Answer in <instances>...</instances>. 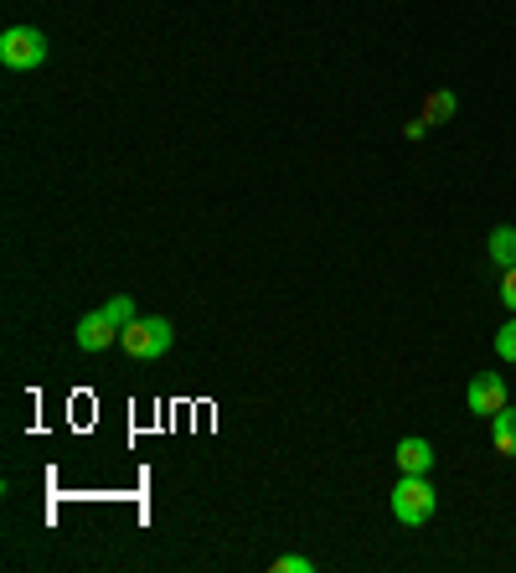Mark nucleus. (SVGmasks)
Here are the masks:
<instances>
[{
	"label": "nucleus",
	"instance_id": "f03ea898",
	"mask_svg": "<svg viewBox=\"0 0 516 573\" xmlns=\"http://www.w3.org/2000/svg\"><path fill=\"white\" fill-rule=\"evenodd\" d=\"M439 507V491L429 486V475H398V486H392V517L403 522V527H424Z\"/></svg>",
	"mask_w": 516,
	"mask_h": 573
},
{
	"label": "nucleus",
	"instance_id": "f8f14e48",
	"mask_svg": "<svg viewBox=\"0 0 516 573\" xmlns=\"http://www.w3.org/2000/svg\"><path fill=\"white\" fill-rule=\"evenodd\" d=\"M274 573H315V563L300 558V552H280V558H274Z\"/></svg>",
	"mask_w": 516,
	"mask_h": 573
},
{
	"label": "nucleus",
	"instance_id": "1a4fd4ad",
	"mask_svg": "<svg viewBox=\"0 0 516 573\" xmlns=\"http://www.w3.org/2000/svg\"><path fill=\"white\" fill-rule=\"evenodd\" d=\"M454 109H460V99H454L450 88H434L429 99H424V119H429V125H450Z\"/></svg>",
	"mask_w": 516,
	"mask_h": 573
},
{
	"label": "nucleus",
	"instance_id": "9b49d317",
	"mask_svg": "<svg viewBox=\"0 0 516 573\" xmlns=\"http://www.w3.org/2000/svg\"><path fill=\"white\" fill-rule=\"evenodd\" d=\"M495 357H501V361H516V320H506V326L495 331Z\"/></svg>",
	"mask_w": 516,
	"mask_h": 573
},
{
	"label": "nucleus",
	"instance_id": "423d86ee",
	"mask_svg": "<svg viewBox=\"0 0 516 573\" xmlns=\"http://www.w3.org/2000/svg\"><path fill=\"white\" fill-rule=\"evenodd\" d=\"M392 460H398V475H429L434 470V445L429 440H398V449H392Z\"/></svg>",
	"mask_w": 516,
	"mask_h": 573
},
{
	"label": "nucleus",
	"instance_id": "0eeeda50",
	"mask_svg": "<svg viewBox=\"0 0 516 573\" xmlns=\"http://www.w3.org/2000/svg\"><path fill=\"white\" fill-rule=\"evenodd\" d=\"M491 445L495 455H506V460H516V408L506 404L501 413L491 419Z\"/></svg>",
	"mask_w": 516,
	"mask_h": 573
},
{
	"label": "nucleus",
	"instance_id": "20e7f679",
	"mask_svg": "<svg viewBox=\"0 0 516 573\" xmlns=\"http://www.w3.org/2000/svg\"><path fill=\"white\" fill-rule=\"evenodd\" d=\"M506 378L501 372H480V378H470V387H465V408L470 413H480V419H495L501 408H506Z\"/></svg>",
	"mask_w": 516,
	"mask_h": 573
},
{
	"label": "nucleus",
	"instance_id": "4468645a",
	"mask_svg": "<svg viewBox=\"0 0 516 573\" xmlns=\"http://www.w3.org/2000/svg\"><path fill=\"white\" fill-rule=\"evenodd\" d=\"M403 135H409V140H424V135H429V119H424V114H418V119H409V125H403Z\"/></svg>",
	"mask_w": 516,
	"mask_h": 573
},
{
	"label": "nucleus",
	"instance_id": "6e6552de",
	"mask_svg": "<svg viewBox=\"0 0 516 573\" xmlns=\"http://www.w3.org/2000/svg\"><path fill=\"white\" fill-rule=\"evenodd\" d=\"M486 258H491L495 269H516V228H495L486 238Z\"/></svg>",
	"mask_w": 516,
	"mask_h": 573
},
{
	"label": "nucleus",
	"instance_id": "9d476101",
	"mask_svg": "<svg viewBox=\"0 0 516 573\" xmlns=\"http://www.w3.org/2000/svg\"><path fill=\"white\" fill-rule=\"evenodd\" d=\"M104 316L114 320V326H119V336H125V326L134 320V300H129V295H114V300L104 305Z\"/></svg>",
	"mask_w": 516,
	"mask_h": 573
},
{
	"label": "nucleus",
	"instance_id": "7ed1b4c3",
	"mask_svg": "<svg viewBox=\"0 0 516 573\" xmlns=\"http://www.w3.org/2000/svg\"><path fill=\"white\" fill-rule=\"evenodd\" d=\"M0 63L11 73H31V67L47 63V37L37 26H5L0 31Z\"/></svg>",
	"mask_w": 516,
	"mask_h": 573
},
{
	"label": "nucleus",
	"instance_id": "ddd939ff",
	"mask_svg": "<svg viewBox=\"0 0 516 573\" xmlns=\"http://www.w3.org/2000/svg\"><path fill=\"white\" fill-rule=\"evenodd\" d=\"M501 300L516 310V269H501Z\"/></svg>",
	"mask_w": 516,
	"mask_h": 573
},
{
	"label": "nucleus",
	"instance_id": "f257e3e1",
	"mask_svg": "<svg viewBox=\"0 0 516 573\" xmlns=\"http://www.w3.org/2000/svg\"><path fill=\"white\" fill-rule=\"evenodd\" d=\"M171 341H176V331L166 316H134L125 326L119 346H125V357H134V361H155L171 352Z\"/></svg>",
	"mask_w": 516,
	"mask_h": 573
},
{
	"label": "nucleus",
	"instance_id": "39448f33",
	"mask_svg": "<svg viewBox=\"0 0 516 573\" xmlns=\"http://www.w3.org/2000/svg\"><path fill=\"white\" fill-rule=\"evenodd\" d=\"M73 341L83 346V352H108L114 341H119V326L104 316V305L99 310H88L83 320H78V331H73Z\"/></svg>",
	"mask_w": 516,
	"mask_h": 573
}]
</instances>
